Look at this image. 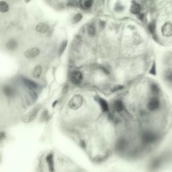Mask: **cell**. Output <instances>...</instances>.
Wrapping results in <instances>:
<instances>
[{
  "mask_svg": "<svg viewBox=\"0 0 172 172\" xmlns=\"http://www.w3.org/2000/svg\"><path fill=\"white\" fill-rule=\"evenodd\" d=\"M41 104H37L29 112L27 113L22 118V121L25 123H28L32 122L36 118L39 111L41 109Z\"/></svg>",
  "mask_w": 172,
  "mask_h": 172,
  "instance_id": "cell-1",
  "label": "cell"
},
{
  "mask_svg": "<svg viewBox=\"0 0 172 172\" xmlns=\"http://www.w3.org/2000/svg\"><path fill=\"white\" fill-rule=\"evenodd\" d=\"M83 99L79 95H74L68 103V106L70 108L76 110L79 108L83 104Z\"/></svg>",
  "mask_w": 172,
  "mask_h": 172,
  "instance_id": "cell-2",
  "label": "cell"
},
{
  "mask_svg": "<svg viewBox=\"0 0 172 172\" xmlns=\"http://www.w3.org/2000/svg\"><path fill=\"white\" fill-rule=\"evenodd\" d=\"M69 79L74 85H79L83 81V74L79 71H74L70 74Z\"/></svg>",
  "mask_w": 172,
  "mask_h": 172,
  "instance_id": "cell-3",
  "label": "cell"
},
{
  "mask_svg": "<svg viewBox=\"0 0 172 172\" xmlns=\"http://www.w3.org/2000/svg\"><path fill=\"white\" fill-rule=\"evenodd\" d=\"M39 50L37 48H29L25 51L24 55L25 57L27 59H33L37 56L39 54Z\"/></svg>",
  "mask_w": 172,
  "mask_h": 172,
  "instance_id": "cell-4",
  "label": "cell"
},
{
  "mask_svg": "<svg viewBox=\"0 0 172 172\" xmlns=\"http://www.w3.org/2000/svg\"><path fill=\"white\" fill-rule=\"evenodd\" d=\"M162 35L166 37H170L172 35V24L167 22L162 26Z\"/></svg>",
  "mask_w": 172,
  "mask_h": 172,
  "instance_id": "cell-5",
  "label": "cell"
},
{
  "mask_svg": "<svg viewBox=\"0 0 172 172\" xmlns=\"http://www.w3.org/2000/svg\"><path fill=\"white\" fill-rule=\"evenodd\" d=\"M159 106H160V102L159 99L156 97H153L152 99H151L147 105L148 108L149 110L151 111L156 110L157 108H159Z\"/></svg>",
  "mask_w": 172,
  "mask_h": 172,
  "instance_id": "cell-6",
  "label": "cell"
},
{
  "mask_svg": "<svg viewBox=\"0 0 172 172\" xmlns=\"http://www.w3.org/2000/svg\"><path fill=\"white\" fill-rule=\"evenodd\" d=\"M156 139V135L151 132H147L143 134L142 140L146 143H150L155 141Z\"/></svg>",
  "mask_w": 172,
  "mask_h": 172,
  "instance_id": "cell-7",
  "label": "cell"
},
{
  "mask_svg": "<svg viewBox=\"0 0 172 172\" xmlns=\"http://www.w3.org/2000/svg\"><path fill=\"white\" fill-rule=\"evenodd\" d=\"M22 82L24 83V84L29 89H37L38 87V85L35 82L32 81L31 80L28 79L27 78H22Z\"/></svg>",
  "mask_w": 172,
  "mask_h": 172,
  "instance_id": "cell-8",
  "label": "cell"
},
{
  "mask_svg": "<svg viewBox=\"0 0 172 172\" xmlns=\"http://www.w3.org/2000/svg\"><path fill=\"white\" fill-rule=\"evenodd\" d=\"M35 29L38 32L41 33H45L47 32L50 29V27L46 23H41L37 24V25L36 26Z\"/></svg>",
  "mask_w": 172,
  "mask_h": 172,
  "instance_id": "cell-9",
  "label": "cell"
},
{
  "mask_svg": "<svg viewBox=\"0 0 172 172\" xmlns=\"http://www.w3.org/2000/svg\"><path fill=\"white\" fill-rule=\"evenodd\" d=\"M96 99H97V102L100 105L103 112H108L109 108H108V104L107 103V102L104 99L99 97H97Z\"/></svg>",
  "mask_w": 172,
  "mask_h": 172,
  "instance_id": "cell-10",
  "label": "cell"
},
{
  "mask_svg": "<svg viewBox=\"0 0 172 172\" xmlns=\"http://www.w3.org/2000/svg\"><path fill=\"white\" fill-rule=\"evenodd\" d=\"M46 162L48 164V168L50 172L54 171V155L52 153H50L47 155L46 157Z\"/></svg>",
  "mask_w": 172,
  "mask_h": 172,
  "instance_id": "cell-11",
  "label": "cell"
},
{
  "mask_svg": "<svg viewBox=\"0 0 172 172\" xmlns=\"http://www.w3.org/2000/svg\"><path fill=\"white\" fill-rule=\"evenodd\" d=\"M93 2V0H79V3L82 9L87 10L91 7Z\"/></svg>",
  "mask_w": 172,
  "mask_h": 172,
  "instance_id": "cell-12",
  "label": "cell"
},
{
  "mask_svg": "<svg viewBox=\"0 0 172 172\" xmlns=\"http://www.w3.org/2000/svg\"><path fill=\"white\" fill-rule=\"evenodd\" d=\"M42 72V67L41 65H37L33 68L31 71V75L35 78L40 77Z\"/></svg>",
  "mask_w": 172,
  "mask_h": 172,
  "instance_id": "cell-13",
  "label": "cell"
},
{
  "mask_svg": "<svg viewBox=\"0 0 172 172\" xmlns=\"http://www.w3.org/2000/svg\"><path fill=\"white\" fill-rule=\"evenodd\" d=\"M17 42L14 39H11L7 41L6 44V48L9 50H14L17 47Z\"/></svg>",
  "mask_w": 172,
  "mask_h": 172,
  "instance_id": "cell-14",
  "label": "cell"
},
{
  "mask_svg": "<svg viewBox=\"0 0 172 172\" xmlns=\"http://www.w3.org/2000/svg\"><path fill=\"white\" fill-rule=\"evenodd\" d=\"M3 91L6 96L9 97H11L14 95V90L13 89L9 86L6 85L3 87Z\"/></svg>",
  "mask_w": 172,
  "mask_h": 172,
  "instance_id": "cell-15",
  "label": "cell"
},
{
  "mask_svg": "<svg viewBox=\"0 0 172 172\" xmlns=\"http://www.w3.org/2000/svg\"><path fill=\"white\" fill-rule=\"evenodd\" d=\"M114 108L117 112H120L124 110V104L122 101L117 100L114 103Z\"/></svg>",
  "mask_w": 172,
  "mask_h": 172,
  "instance_id": "cell-16",
  "label": "cell"
},
{
  "mask_svg": "<svg viewBox=\"0 0 172 172\" xmlns=\"http://www.w3.org/2000/svg\"><path fill=\"white\" fill-rule=\"evenodd\" d=\"M130 11L131 12V13L134 14H139L140 11V6L139 5V4H138L137 3L133 2L131 6Z\"/></svg>",
  "mask_w": 172,
  "mask_h": 172,
  "instance_id": "cell-17",
  "label": "cell"
},
{
  "mask_svg": "<svg viewBox=\"0 0 172 172\" xmlns=\"http://www.w3.org/2000/svg\"><path fill=\"white\" fill-rule=\"evenodd\" d=\"M127 146V142L124 139H120L117 144V149L119 151H123Z\"/></svg>",
  "mask_w": 172,
  "mask_h": 172,
  "instance_id": "cell-18",
  "label": "cell"
},
{
  "mask_svg": "<svg viewBox=\"0 0 172 172\" xmlns=\"http://www.w3.org/2000/svg\"><path fill=\"white\" fill-rule=\"evenodd\" d=\"M9 10V4L5 1H1L0 3V11L2 13H6Z\"/></svg>",
  "mask_w": 172,
  "mask_h": 172,
  "instance_id": "cell-19",
  "label": "cell"
},
{
  "mask_svg": "<svg viewBox=\"0 0 172 172\" xmlns=\"http://www.w3.org/2000/svg\"><path fill=\"white\" fill-rule=\"evenodd\" d=\"M67 43H68V41L67 40H64L61 44L60 47H59V54L60 56H61L64 52V51L65 50L66 47H67Z\"/></svg>",
  "mask_w": 172,
  "mask_h": 172,
  "instance_id": "cell-20",
  "label": "cell"
},
{
  "mask_svg": "<svg viewBox=\"0 0 172 172\" xmlns=\"http://www.w3.org/2000/svg\"><path fill=\"white\" fill-rule=\"evenodd\" d=\"M83 17V16L80 13H78L76 14L72 18V22L73 24H76V23H78L82 19V18Z\"/></svg>",
  "mask_w": 172,
  "mask_h": 172,
  "instance_id": "cell-21",
  "label": "cell"
},
{
  "mask_svg": "<svg viewBox=\"0 0 172 172\" xmlns=\"http://www.w3.org/2000/svg\"><path fill=\"white\" fill-rule=\"evenodd\" d=\"M88 32L90 35L94 36L95 34V29L94 25L93 24L89 25L88 27Z\"/></svg>",
  "mask_w": 172,
  "mask_h": 172,
  "instance_id": "cell-22",
  "label": "cell"
},
{
  "mask_svg": "<svg viewBox=\"0 0 172 172\" xmlns=\"http://www.w3.org/2000/svg\"><path fill=\"white\" fill-rule=\"evenodd\" d=\"M66 5L69 7H74L77 5V0H67Z\"/></svg>",
  "mask_w": 172,
  "mask_h": 172,
  "instance_id": "cell-23",
  "label": "cell"
},
{
  "mask_svg": "<svg viewBox=\"0 0 172 172\" xmlns=\"http://www.w3.org/2000/svg\"><path fill=\"white\" fill-rule=\"evenodd\" d=\"M155 23L154 22H151L149 25V29L151 33H155Z\"/></svg>",
  "mask_w": 172,
  "mask_h": 172,
  "instance_id": "cell-24",
  "label": "cell"
},
{
  "mask_svg": "<svg viewBox=\"0 0 172 172\" xmlns=\"http://www.w3.org/2000/svg\"><path fill=\"white\" fill-rule=\"evenodd\" d=\"M149 73L155 76L156 75V65H155V62L153 63V64L151 66V69L149 70Z\"/></svg>",
  "mask_w": 172,
  "mask_h": 172,
  "instance_id": "cell-25",
  "label": "cell"
},
{
  "mask_svg": "<svg viewBox=\"0 0 172 172\" xmlns=\"http://www.w3.org/2000/svg\"><path fill=\"white\" fill-rule=\"evenodd\" d=\"M166 79L169 81H172V71H169L165 75Z\"/></svg>",
  "mask_w": 172,
  "mask_h": 172,
  "instance_id": "cell-26",
  "label": "cell"
},
{
  "mask_svg": "<svg viewBox=\"0 0 172 172\" xmlns=\"http://www.w3.org/2000/svg\"><path fill=\"white\" fill-rule=\"evenodd\" d=\"M151 90H153V92H154V93H158L159 92V87L156 84H153L151 85Z\"/></svg>",
  "mask_w": 172,
  "mask_h": 172,
  "instance_id": "cell-27",
  "label": "cell"
},
{
  "mask_svg": "<svg viewBox=\"0 0 172 172\" xmlns=\"http://www.w3.org/2000/svg\"><path fill=\"white\" fill-rule=\"evenodd\" d=\"M48 113L47 111H45L43 113L42 116H41V119H43V120H45L48 117Z\"/></svg>",
  "mask_w": 172,
  "mask_h": 172,
  "instance_id": "cell-28",
  "label": "cell"
},
{
  "mask_svg": "<svg viewBox=\"0 0 172 172\" xmlns=\"http://www.w3.org/2000/svg\"><path fill=\"white\" fill-rule=\"evenodd\" d=\"M68 88H69V86L68 85H66L63 87V89L62 90V93L63 95H65L66 93H67L68 91Z\"/></svg>",
  "mask_w": 172,
  "mask_h": 172,
  "instance_id": "cell-29",
  "label": "cell"
},
{
  "mask_svg": "<svg viewBox=\"0 0 172 172\" xmlns=\"http://www.w3.org/2000/svg\"><path fill=\"white\" fill-rule=\"evenodd\" d=\"M80 145L82 149H85L86 148V144H85V141H84L83 140H81V141H80Z\"/></svg>",
  "mask_w": 172,
  "mask_h": 172,
  "instance_id": "cell-30",
  "label": "cell"
},
{
  "mask_svg": "<svg viewBox=\"0 0 172 172\" xmlns=\"http://www.w3.org/2000/svg\"><path fill=\"white\" fill-rule=\"evenodd\" d=\"M138 18L139 19L141 20V21H144V20L145 19V16L143 14H140L138 15Z\"/></svg>",
  "mask_w": 172,
  "mask_h": 172,
  "instance_id": "cell-31",
  "label": "cell"
},
{
  "mask_svg": "<svg viewBox=\"0 0 172 172\" xmlns=\"http://www.w3.org/2000/svg\"><path fill=\"white\" fill-rule=\"evenodd\" d=\"M123 88H124V86H116V87H115L114 88V89H113V91H117L118 90H120V89H122Z\"/></svg>",
  "mask_w": 172,
  "mask_h": 172,
  "instance_id": "cell-32",
  "label": "cell"
},
{
  "mask_svg": "<svg viewBox=\"0 0 172 172\" xmlns=\"http://www.w3.org/2000/svg\"><path fill=\"white\" fill-rule=\"evenodd\" d=\"M58 101H55V102H54V103H52V108H55V106H56V104H57V103H58Z\"/></svg>",
  "mask_w": 172,
  "mask_h": 172,
  "instance_id": "cell-33",
  "label": "cell"
},
{
  "mask_svg": "<svg viewBox=\"0 0 172 172\" xmlns=\"http://www.w3.org/2000/svg\"><path fill=\"white\" fill-rule=\"evenodd\" d=\"M5 137V133L4 132H1V139H2L3 137Z\"/></svg>",
  "mask_w": 172,
  "mask_h": 172,
  "instance_id": "cell-34",
  "label": "cell"
},
{
  "mask_svg": "<svg viewBox=\"0 0 172 172\" xmlns=\"http://www.w3.org/2000/svg\"><path fill=\"white\" fill-rule=\"evenodd\" d=\"M24 1H25V2H27H27H30L31 0H24Z\"/></svg>",
  "mask_w": 172,
  "mask_h": 172,
  "instance_id": "cell-35",
  "label": "cell"
}]
</instances>
